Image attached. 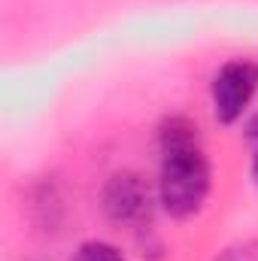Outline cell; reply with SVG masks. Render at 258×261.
<instances>
[{"label":"cell","instance_id":"cell-9","mask_svg":"<svg viewBox=\"0 0 258 261\" xmlns=\"http://www.w3.org/2000/svg\"><path fill=\"white\" fill-rule=\"evenodd\" d=\"M249 182H252V189L258 192V146L252 149V155H249Z\"/></svg>","mask_w":258,"mask_h":261},{"label":"cell","instance_id":"cell-5","mask_svg":"<svg viewBox=\"0 0 258 261\" xmlns=\"http://www.w3.org/2000/svg\"><path fill=\"white\" fill-rule=\"evenodd\" d=\"M70 261H131V255L113 240L104 237H88L82 243H76Z\"/></svg>","mask_w":258,"mask_h":261},{"label":"cell","instance_id":"cell-2","mask_svg":"<svg viewBox=\"0 0 258 261\" xmlns=\"http://www.w3.org/2000/svg\"><path fill=\"white\" fill-rule=\"evenodd\" d=\"M97 210L107 225L116 231H125L128 237L158 228V195H155V179L140 173L137 167H119L104 176L97 189Z\"/></svg>","mask_w":258,"mask_h":261},{"label":"cell","instance_id":"cell-4","mask_svg":"<svg viewBox=\"0 0 258 261\" xmlns=\"http://www.w3.org/2000/svg\"><path fill=\"white\" fill-rule=\"evenodd\" d=\"M31 213L37 219V225L43 231H52V228H61L64 225V216H67V203L64 197L58 195V189L52 182L40 186L34 197H31Z\"/></svg>","mask_w":258,"mask_h":261},{"label":"cell","instance_id":"cell-8","mask_svg":"<svg viewBox=\"0 0 258 261\" xmlns=\"http://www.w3.org/2000/svg\"><path fill=\"white\" fill-rule=\"evenodd\" d=\"M243 137H246V143L255 149L258 146V110H252L246 119H243Z\"/></svg>","mask_w":258,"mask_h":261},{"label":"cell","instance_id":"cell-1","mask_svg":"<svg viewBox=\"0 0 258 261\" xmlns=\"http://www.w3.org/2000/svg\"><path fill=\"white\" fill-rule=\"evenodd\" d=\"M155 195L170 222L197 219L216 189L203 130L189 113H167L155 125Z\"/></svg>","mask_w":258,"mask_h":261},{"label":"cell","instance_id":"cell-6","mask_svg":"<svg viewBox=\"0 0 258 261\" xmlns=\"http://www.w3.org/2000/svg\"><path fill=\"white\" fill-rule=\"evenodd\" d=\"M131 240H134V249H137V255L143 261H167L170 258V252H167V246H164L158 228L140 231V234H134Z\"/></svg>","mask_w":258,"mask_h":261},{"label":"cell","instance_id":"cell-7","mask_svg":"<svg viewBox=\"0 0 258 261\" xmlns=\"http://www.w3.org/2000/svg\"><path fill=\"white\" fill-rule=\"evenodd\" d=\"M216 261H258V246L255 243H237L219 252Z\"/></svg>","mask_w":258,"mask_h":261},{"label":"cell","instance_id":"cell-3","mask_svg":"<svg viewBox=\"0 0 258 261\" xmlns=\"http://www.w3.org/2000/svg\"><path fill=\"white\" fill-rule=\"evenodd\" d=\"M210 113L222 128L243 125L258 97V61L249 55H234L213 70L210 76Z\"/></svg>","mask_w":258,"mask_h":261}]
</instances>
